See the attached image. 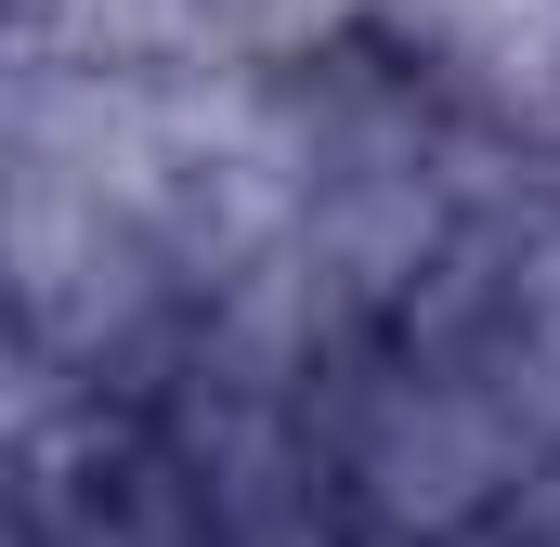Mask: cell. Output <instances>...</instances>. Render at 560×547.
I'll return each mask as SVG.
<instances>
[{"instance_id":"6da1fadb","label":"cell","mask_w":560,"mask_h":547,"mask_svg":"<svg viewBox=\"0 0 560 547\" xmlns=\"http://www.w3.org/2000/svg\"><path fill=\"white\" fill-rule=\"evenodd\" d=\"M13 79L52 92H196L222 79V0H0Z\"/></svg>"},{"instance_id":"3957f363","label":"cell","mask_w":560,"mask_h":547,"mask_svg":"<svg viewBox=\"0 0 560 547\" xmlns=\"http://www.w3.org/2000/svg\"><path fill=\"white\" fill-rule=\"evenodd\" d=\"M0 79H13V39H0Z\"/></svg>"},{"instance_id":"7a4b0ae2","label":"cell","mask_w":560,"mask_h":547,"mask_svg":"<svg viewBox=\"0 0 560 547\" xmlns=\"http://www.w3.org/2000/svg\"><path fill=\"white\" fill-rule=\"evenodd\" d=\"M13 405H26V365H13V339H0V417H13Z\"/></svg>"}]
</instances>
